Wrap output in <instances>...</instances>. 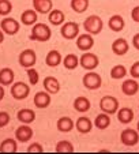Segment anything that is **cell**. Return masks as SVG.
<instances>
[{
    "label": "cell",
    "instance_id": "cell-24",
    "mask_svg": "<svg viewBox=\"0 0 139 154\" xmlns=\"http://www.w3.org/2000/svg\"><path fill=\"white\" fill-rule=\"evenodd\" d=\"M37 12L34 10H26L23 11L20 15V22H22L25 26H33V25L37 23Z\"/></svg>",
    "mask_w": 139,
    "mask_h": 154
},
{
    "label": "cell",
    "instance_id": "cell-41",
    "mask_svg": "<svg viewBox=\"0 0 139 154\" xmlns=\"http://www.w3.org/2000/svg\"><path fill=\"white\" fill-rule=\"evenodd\" d=\"M4 96H6V91H4V86H2V85H0V101L4 98Z\"/></svg>",
    "mask_w": 139,
    "mask_h": 154
},
{
    "label": "cell",
    "instance_id": "cell-21",
    "mask_svg": "<svg viewBox=\"0 0 139 154\" xmlns=\"http://www.w3.org/2000/svg\"><path fill=\"white\" fill-rule=\"evenodd\" d=\"M93 125L94 124L91 123V120L86 116L79 117L75 123V128L78 130V132H81V134H89L90 131H91Z\"/></svg>",
    "mask_w": 139,
    "mask_h": 154
},
{
    "label": "cell",
    "instance_id": "cell-30",
    "mask_svg": "<svg viewBox=\"0 0 139 154\" xmlns=\"http://www.w3.org/2000/svg\"><path fill=\"white\" fill-rule=\"evenodd\" d=\"M63 66L67 70H75L79 66V57L76 55H74V53H70L63 59Z\"/></svg>",
    "mask_w": 139,
    "mask_h": 154
},
{
    "label": "cell",
    "instance_id": "cell-29",
    "mask_svg": "<svg viewBox=\"0 0 139 154\" xmlns=\"http://www.w3.org/2000/svg\"><path fill=\"white\" fill-rule=\"evenodd\" d=\"M18 150V145L15 139L12 138H7L0 143V153H15Z\"/></svg>",
    "mask_w": 139,
    "mask_h": 154
},
{
    "label": "cell",
    "instance_id": "cell-28",
    "mask_svg": "<svg viewBox=\"0 0 139 154\" xmlns=\"http://www.w3.org/2000/svg\"><path fill=\"white\" fill-rule=\"evenodd\" d=\"M90 106H91V104H90L89 98H86V97H78L74 101V109L76 112H81V113L87 112L90 109Z\"/></svg>",
    "mask_w": 139,
    "mask_h": 154
},
{
    "label": "cell",
    "instance_id": "cell-36",
    "mask_svg": "<svg viewBox=\"0 0 139 154\" xmlns=\"http://www.w3.org/2000/svg\"><path fill=\"white\" fill-rule=\"evenodd\" d=\"M10 123V115L8 112H0V128L6 127V125H8Z\"/></svg>",
    "mask_w": 139,
    "mask_h": 154
},
{
    "label": "cell",
    "instance_id": "cell-4",
    "mask_svg": "<svg viewBox=\"0 0 139 154\" xmlns=\"http://www.w3.org/2000/svg\"><path fill=\"white\" fill-rule=\"evenodd\" d=\"M100 108H101V111L105 112V113L115 115L119 111V101H117L116 97L105 96V97H102L101 101H100Z\"/></svg>",
    "mask_w": 139,
    "mask_h": 154
},
{
    "label": "cell",
    "instance_id": "cell-34",
    "mask_svg": "<svg viewBox=\"0 0 139 154\" xmlns=\"http://www.w3.org/2000/svg\"><path fill=\"white\" fill-rule=\"evenodd\" d=\"M26 74H27V78H29V82L32 86H36L40 81V75H38V71L36 70L34 67H30L26 68Z\"/></svg>",
    "mask_w": 139,
    "mask_h": 154
},
{
    "label": "cell",
    "instance_id": "cell-2",
    "mask_svg": "<svg viewBox=\"0 0 139 154\" xmlns=\"http://www.w3.org/2000/svg\"><path fill=\"white\" fill-rule=\"evenodd\" d=\"M83 29L86 33L94 35V34H100L104 29V22L98 15H90L86 19L83 20Z\"/></svg>",
    "mask_w": 139,
    "mask_h": 154
},
{
    "label": "cell",
    "instance_id": "cell-37",
    "mask_svg": "<svg viewBox=\"0 0 139 154\" xmlns=\"http://www.w3.org/2000/svg\"><path fill=\"white\" fill-rule=\"evenodd\" d=\"M130 75L132 76L134 79H138V78H139V61H135V63L131 66V68H130Z\"/></svg>",
    "mask_w": 139,
    "mask_h": 154
},
{
    "label": "cell",
    "instance_id": "cell-23",
    "mask_svg": "<svg viewBox=\"0 0 139 154\" xmlns=\"http://www.w3.org/2000/svg\"><path fill=\"white\" fill-rule=\"evenodd\" d=\"M48 20L53 26H61L66 20V15L61 10H52V11L48 14Z\"/></svg>",
    "mask_w": 139,
    "mask_h": 154
},
{
    "label": "cell",
    "instance_id": "cell-5",
    "mask_svg": "<svg viewBox=\"0 0 139 154\" xmlns=\"http://www.w3.org/2000/svg\"><path fill=\"white\" fill-rule=\"evenodd\" d=\"M79 64L81 67L85 68L86 71H94L100 64V59L97 55L94 53H90V52H85L83 55L81 56L79 59Z\"/></svg>",
    "mask_w": 139,
    "mask_h": 154
},
{
    "label": "cell",
    "instance_id": "cell-32",
    "mask_svg": "<svg viewBox=\"0 0 139 154\" xmlns=\"http://www.w3.org/2000/svg\"><path fill=\"white\" fill-rule=\"evenodd\" d=\"M127 75V68L123 66V64H117L110 70V76L112 79H122Z\"/></svg>",
    "mask_w": 139,
    "mask_h": 154
},
{
    "label": "cell",
    "instance_id": "cell-10",
    "mask_svg": "<svg viewBox=\"0 0 139 154\" xmlns=\"http://www.w3.org/2000/svg\"><path fill=\"white\" fill-rule=\"evenodd\" d=\"M120 140H122L123 145L128 146V147L135 146L139 142V132L132 130V128H127L120 134Z\"/></svg>",
    "mask_w": 139,
    "mask_h": 154
},
{
    "label": "cell",
    "instance_id": "cell-35",
    "mask_svg": "<svg viewBox=\"0 0 139 154\" xmlns=\"http://www.w3.org/2000/svg\"><path fill=\"white\" fill-rule=\"evenodd\" d=\"M12 11V3L10 0H0V15L7 17Z\"/></svg>",
    "mask_w": 139,
    "mask_h": 154
},
{
    "label": "cell",
    "instance_id": "cell-39",
    "mask_svg": "<svg viewBox=\"0 0 139 154\" xmlns=\"http://www.w3.org/2000/svg\"><path fill=\"white\" fill-rule=\"evenodd\" d=\"M131 18H132L135 22L139 23V6H136L132 8V11H131Z\"/></svg>",
    "mask_w": 139,
    "mask_h": 154
},
{
    "label": "cell",
    "instance_id": "cell-16",
    "mask_svg": "<svg viewBox=\"0 0 139 154\" xmlns=\"http://www.w3.org/2000/svg\"><path fill=\"white\" fill-rule=\"evenodd\" d=\"M130 49V44L127 42L125 38H116L115 41L112 42V51L115 55L117 56H123L128 52Z\"/></svg>",
    "mask_w": 139,
    "mask_h": 154
},
{
    "label": "cell",
    "instance_id": "cell-43",
    "mask_svg": "<svg viewBox=\"0 0 139 154\" xmlns=\"http://www.w3.org/2000/svg\"><path fill=\"white\" fill-rule=\"evenodd\" d=\"M136 131L139 132V122H138V125H136Z\"/></svg>",
    "mask_w": 139,
    "mask_h": 154
},
{
    "label": "cell",
    "instance_id": "cell-8",
    "mask_svg": "<svg viewBox=\"0 0 139 154\" xmlns=\"http://www.w3.org/2000/svg\"><path fill=\"white\" fill-rule=\"evenodd\" d=\"M60 34L66 40H75L79 35V25L76 22H66L60 27Z\"/></svg>",
    "mask_w": 139,
    "mask_h": 154
},
{
    "label": "cell",
    "instance_id": "cell-15",
    "mask_svg": "<svg viewBox=\"0 0 139 154\" xmlns=\"http://www.w3.org/2000/svg\"><path fill=\"white\" fill-rule=\"evenodd\" d=\"M51 94L48 91H38L34 96V105L38 108V109H45L51 105Z\"/></svg>",
    "mask_w": 139,
    "mask_h": 154
},
{
    "label": "cell",
    "instance_id": "cell-40",
    "mask_svg": "<svg viewBox=\"0 0 139 154\" xmlns=\"http://www.w3.org/2000/svg\"><path fill=\"white\" fill-rule=\"evenodd\" d=\"M132 45L135 49L139 51V33H136V34L132 37Z\"/></svg>",
    "mask_w": 139,
    "mask_h": 154
},
{
    "label": "cell",
    "instance_id": "cell-38",
    "mask_svg": "<svg viewBox=\"0 0 139 154\" xmlns=\"http://www.w3.org/2000/svg\"><path fill=\"white\" fill-rule=\"evenodd\" d=\"M44 147L40 143H32V145L27 147V153H42Z\"/></svg>",
    "mask_w": 139,
    "mask_h": 154
},
{
    "label": "cell",
    "instance_id": "cell-33",
    "mask_svg": "<svg viewBox=\"0 0 139 154\" xmlns=\"http://www.w3.org/2000/svg\"><path fill=\"white\" fill-rule=\"evenodd\" d=\"M55 150L57 151V153H74V146L71 142H68V140H60V142L56 145Z\"/></svg>",
    "mask_w": 139,
    "mask_h": 154
},
{
    "label": "cell",
    "instance_id": "cell-6",
    "mask_svg": "<svg viewBox=\"0 0 139 154\" xmlns=\"http://www.w3.org/2000/svg\"><path fill=\"white\" fill-rule=\"evenodd\" d=\"M0 29L3 30L4 34L8 35H15L20 29V23L18 22L15 18L6 17L2 22H0Z\"/></svg>",
    "mask_w": 139,
    "mask_h": 154
},
{
    "label": "cell",
    "instance_id": "cell-17",
    "mask_svg": "<svg viewBox=\"0 0 139 154\" xmlns=\"http://www.w3.org/2000/svg\"><path fill=\"white\" fill-rule=\"evenodd\" d=\"M42 86L49 94H57L60 91V82L55 76H46L42 82Z\"/></svg>",
    "mask_w": 139,
    "mask_h": 154
},
{
    "label": "cell",
    "instance_id": "cell-27",
    "mask_svg": "<svg viewBox=\"0 0 139 154\" xmlns=\"http://www.w3.org/2000/svg\"><path fill=\"white\" fill-rule=\"evenodd\" d=\"M94 125H96L98 130H107L110 125V115L105 113V112L97 115V117L94 119Z\"/></svg>",
    "mask_w": 139,
    "mask_h": 154
},
{
    "label": "cell",
    "instance_id": "cell-1",
    "mask_svg": "<svg viewBox=\"0 0 139 154\" xmlns=\"http://www.w3.org/2000/svg\"><path fill=\"white\" fill-rule=\"evenodd\" d=\"M51 37H52V32H51L49 26L45 23H41V22H37L36 25H33V29L29 35V38L32 41H38V42L49 41Z\"/></svg>",
    "mask_w": 139,
    "mask_h": 154
},
{
    "label": "cell",
    "instance_id": "cell-3",
    "mask_svg": "<svg viewBox=\"0 0 139 154\" xmlns=\"http://www.w3.org/2000/svg\"><path fill=\"white\" fill-rule=\"evenodd\" d=\"M82 83L89 90H97L102 85V78L100 76V74L94 72V71H87L82 78Z\"/></svg>",
    "mask_w": 139,
    "mask_h": 154
},
{
    "label": "cell",
    "instance_id": "cell-9",
    "mask_svg": "<svg viewBox=\"0 0 139 154\" xmlns=\"http://www.w3.org/2000/svg\"><path fill=\"white\" fill-rule=\"evenodd\" d=\"M30 94V86L25 82H15L11 85V96L15 100H25Z\"/></svg>",
    "mask_w": 139,
    "mask_h": 154
},
{
    "label": "cell",
    "instance_id": "cell-12",
    "mask_svg": "<svg viewBox=\"0 0 139 154\" xmlns=\"http://www.w3.org/2000/svg\"><path fill=\"white\" fill-rule=\"evenodd\" d=\"M32 138H33V130L29 127V124L19 125V127L17 128V131H15V139H17L18 142L26 143V142H29Z\"/></svg>",
    "mask_w": 139,
    "mask_h": 154
},
{
    "label": "cell",
    "instance_id": "cell-22",
    "mask_svg": "<svg viewBox=\"0 0 139 154\" xmlns=\"http://www.w3.org/2000/svg\"><path fill=\"white\" fill-rule=\"evenodd\" d=\"M61 61H63L61 53L56 49L49 51L48 55H46V57H45V63H46V66H49V67H57Z\"/></svg>",
    "mask_w": 139,
    "mask_h": 154
},
{
    "label": "cell",
    "instance_id": "cell-31",
    "mask_svg": "<svg viewBox=\"0 0 139 154\" xmlns=\"http://www.w3.org/2000/svg\"><path fill=\"white\" fill-rule=\"evenodd\" d=\"M71 8L78 14H83L87 8H89V0H71L70 3Z\"/></svg>",
    "mask_w": 139,
    "mask_h": 154
},
{
    "label": "cell",
    "instance_id": "cell-14",
    "mask_svg": "<svg viewBox=\"0 0 139 154\" xmlns=\"http://www.w3.org/2000/svg\"><path fill=\"white\" fill-rule=\"evenodd\" d=\"M122 91L128 97L135 96L139 91V83L136 82V79L131 78V79H125L122 85Z\"/></svg>",
    "mask_w": 139,
    "mask_h": 154
},
{
    "label": "cell",
    "instance_id": "cell-7",
    "mask_svg": "<svg viewBox=\"0 0 139 154\" xmlns=\"http://www.w3.org/2000/svg\"><path fill=\"white\" fill-rule=\"evenodd\" d=\"M18 61L23 68H30L33 66H36L37 63V55H36L34 49H25L19 53Z\"/></svg>",
    "mask_w": 139,
    "mask_h": 154
},
{
    "label": "cell",
    "instance_id": "cell-18",
    "mask_svg": "<svg viewBox=\"0 0 139 154\" xmlns=\"http://www.w3.org/2000/svg\"><path fill=\"white\" fill-rule=\"evenodd\" d=\"M108 26H109V29L112 30V32L119 33L125 27V20L122 15L116 14V15H113V17L109 18V20H108Z\"/></svg>",
    "mask_w": 139,
    "mask_h": 154
},
{
    "label": "cell",
    "instance_id": "cell-13",
    "mask_svg": "<svg viewBox=\"0 0 139 154\" xmlns=\"http://www.w3.org/2000/svg\"><path fill=\"white\" fill-rule=\"evenodd\" d=\"M33 8L37 14H49L53 10L52 0H33Z\"/></svg>",
    "mask_w": 139,
    "mask_h": 154
},
{
    "label": "cell",
    "instance_id": "cell-19",
    "mask_svg": "<svg viewBox=\"0 0 139 154\" xmlns=\"http://www.w3.org/2000/svg\"><path fill=\"white\" fill-rule=\"evenodd\" d=\"M17 119L22 124H30V123H33L36 120V112L33 109H27V108L20 109L17 113Z\"/></svg>",
    "mask_w": 139,
    "mask_h": 154
},
{
    "label": "cell",
    "instance_id": "cell-11",
    "mask_svg": "<svg viewBox=\"0 0 139 154\" xmlns=\"http://www.w3.org/2000/svg\"><path fill=\"white\" fill-rule=\"evenodd\" d=\"M94 47V38L89 33H83V34L76 37V48L82 52H89L91 48Z\"/></svg>",
    "mask_w": 139,
    "mask_h": 154
},
{
    "label": "cell",
    "instance_id": "cell-20",
    "mask_svg": "<svg viewBox=\"0 0 139 154\" xmlns=\"http://www.w3.org/2000/svg\"><path fill=\"white\" fill-rule=\"evenodd\" d=\"M15 74L10 67H4L0 70V85L2 86H11L14 83Z\"/></svg>",
    "mask_w": 139,
    "mask_h": 154
},
{
    "label": "cell",
    "instance_id": "cell-26",
    "mask_svg": "<svg viewBox=\"0 0 139 154\" xmlns=\"http://www.w3.org/2000/svg\"><path fill=\"white\" fill-rule=\"evenodd\" d=\"M74 127H75V123L68 116H63L57 120V130L60 132H70V131H73Z\"/></svg>",
    "mask_w": 139,
    "mask_h": 154
},
{
    "label": "cell",
    "instance_id": "cell-25",
    "mask_svg": "<svg viewBox=\"0 0 139 154\" xmlns=\"http://www.w3.org/2000/svg\"><path fill=\"white\" fill-rule=\"evenodd\" d=\"M117 120L122 124H128L134 120V111L131 108H122L117 111Z\"/></svg>",
    "mask_w": 139,
    "mask_h": 154
},
{
    "label": "cell",
    "instance_id": "cell-42",
    "mask_svg": "<svg viewBox=\"0 0 139 154\" xmlns=\"http://www.w3.org/2000/svg\"><path fill=\"white\" fill-rule=\"evenodd\" d=\"M3 40H4V33H3V30L0 29V44L3 42Z\"/></svg>",
    "mask_w": 139,
    "mask_h": 154
}]
</instances>
